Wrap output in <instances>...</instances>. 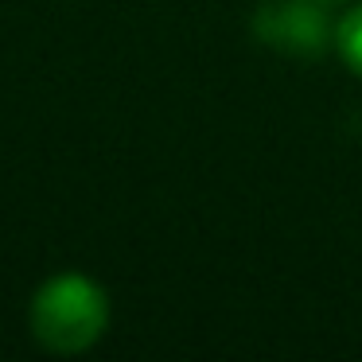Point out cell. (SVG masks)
<instances>
[{
    "mask_svg": "<svg viewBox=\"0 0 362 362\" xmlns=\"http://www.w3.org/2000/svg\"><path fill=\"white\" fill-rule=\"evenodd\" d=\"M253 35L281 55L315 59L335 40V28L327 24L323 0H265L253 16Z\"/></svg>",
    "mask_w": 362,
    "mask_h": 362,
    "instance_id": "2",
    "label": "cell"
},
{
    "mask_svg": "<svg viewBox=\"0 0 362 362\" xmlns=\"http://www.w3.org/2000/svg\"><path fill=\"white\" fill-rule=\"evenodd\" d=\"M323 4H343V0H323Z\"/></svg>",
    "mask_w": 362,
    "mask_h": 362,
    "instance_id": "4",
    "label": "cell"
},
{
    "mask_svg": "<svg viewBox=\"0 0 362 362\" xmlns=\"http://www.w3.org/2000/svg\"><path fill=\"white\" fill-rule=\"evenodd\" d=\"M335 51L346 66L362 78V4H354L335 24Z\"/></svg>",
    "mask_w": 362,
    "mask_h": 362,
    "instance_id": "3",
    "label": "cell"
},
{
    "mask_svg": "<svg viewBox=\"0 0 362 362\" xmlns=\"http://www.w3.org/2000/svg\"><path fill=\"white\" fill-rule=\"evenodd\" d=\"M110 327V296L82 273H59L32 296V335L51 354H82Z\"/></svg>",
    "mask_w": 362,
    "mask_h": 362,
    "instance_id": "1",
    "label": "cell"
}]
</instances>
